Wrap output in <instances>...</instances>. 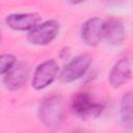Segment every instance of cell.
<instances>
[{
    "mask_svg": "<svg viewBox=\"0 0 133 133\" xmlns=\"http://www.w3.org/2000/svg\"><path fill=\"white\" fill-rule=\"evenodd\" d=\"M104 38L111 46H118L125 39V28L116 19H109L105 22Z\"/></svg>",
    "mask_w": 133,
    "mask_h": 133,
    "instance_id": "10",
    "label": "cell"
},
{
    "mask_svg": "<svg viewBox=\"0 0 133 133\" xmlns=\"http://www.w3.org/2000/svg\"><path fill=\"white\" fill-rule=\"evenodd\" d=\"M28 66L23 61H17L15 65L8 70L3 76V82L7 89L18 90L24 86L28 79Z\"/></svg>",
    "mask_w": 133,
    "mask_h": 133,
    "instance_id": "7",
    "label": "cell"
},
{
    "mask_svg": "<svg viewBox=\"0 0 133 133\" xmlns=\"http://www.w3.org/2000/svg\"><path fill=\"white\" fill-rule=\"evenodd\" d=\"M119 119L125 128H133V91H129L122 97L119 104Z\"/></svg>",
    "mask_w": 133,
    "mask_h": 133,
    "instance_id": "11",
    "label": "cell"
},
{
    "mask_svg": "<svg viewBox=\"0 0 133 133\" xmlns=\"http://www.w3.org/2000/svg\"><path fill=\"white\" fill-rule=\"evenodd\" d=\"M132 70L130 61L127 58H121L112 66L109 73V83L112 87L118 88L122 85L126 84L131 78Z\"/></svg>",
    "mask_w": 133,
    "mask_h": 133,
    "instance_id": "9",
    "label": "cell"
},
{
    "mask_svg": "<svg viewBox=\"0 0 133 133\" xmlns=\"http://www.w3.org/2000/svg\"><path fill=\"white\" fill-rule=\"evenodd\" d=\"M58 73V64L55 60H46L37 65L32 78V87L34 89H44L49 86Z\"/></svg>",
    "mask_w": 133,
    "mask_h": 133,
    "instance_id": "5",
    "label": "cell"
},
{
    "mask_svg": "<svg viewBox=\"0 0 133 133\" xmlns=\"http://www.w3.org/2000/svg\"><path fill=\"white\" fill-rule=\"evenodd\" d=\"M39 21H41V17L35 12L11 14L8 15L5 19L6 25L9 28L18 31H25V30L30 31L38 25Z\"/></svg>",
    "mask_w": 133,
    "mask_h": 133,
    "instance_id": "8",
    "label": "cell"
},
{
    "mask_svg": "<svg viewBox=\"0 0 133 133\" xmlns=\"http://www.w3.org/2000/svg\"><path fill=\"white\" fill-rule=\"evenodd\" d=\"M72 112L81 118L89 116H98L103 110V106L100 103H97L86 92L77 94L71 103Z\"/></svg>",
    "mask_w": 133,
    "mask_h": 133,
    "instance_id": "4",
    "label": "cell"
},
{
    "mask_svg": "<svg viewBox=\"0 0 133 133\" xmlns=\"http://www.w3.org/2000/svg\"><path fill=\"white\" fill-rule=\"evenodd\" d=\"M63 101L59 95L45 97L38 107V117L42 124L51 131L57 130L63 121Z\"/></svg>",
    "mask_w": 133,
    "mask_h": 133,
    "instance_id": "1",
    "label": "cell"
},
{
    "mask_svg": "<svg viewBox=\"0 0 133 133\" xmlns=\"http://www.w3.org/2000/svg\"><path fill=\"white\" fill-rule=\"evenodd\" d=\"M18 60L15 58V56H12L10 54L1 55V58H0V71H1V74L4 75L8 70H10L15 65V63Z\"/></svg>",
    "mask_w": 133,
    "mask_h": 133,
    "instance_id": "12",
    "label": "cell"
},
{
    "mask_svg": "<svg viewBox=\"0 0 133 133\" xmlns=\"http://www.w3.org/2000/svg\"><path fill=\"white\" fill-rule=\"evenodd\" d=\"M59 32V24L55 20H48L38 24L27 34V39L33 45L44 46L54 41Z\"/></svg>",
    "mask_w": 133,
    "mask_h": 133,
    "instance_id": "3",
    "label": "cell"
},
{
    "mask_svg": "<svg viewBox=\"0 0 133 133\" xmlns=\"http://www.w3.org/2000/svg\"><path fill=\"white\" fill-rule=\"evenodd\" d=\"M105 22L100 18H91L84 22L81 28V38L88 46H97L104 38Z\"/></svg>",
    "mask_w": 133,
    "mask_h": 133,
    "instance_id": "6",
    "label": "cell"
},
{
    "mask_svg": "<svg viewBox=\"0 0 133 133\" xmlns=\"http://www.w3.org/2000/svg\"><path fill=\"white\" fill-rule=\"evenodd\" d=\"M92 61V56L88 53H83L75 58H73L61 71L60 73V80L62 82L69 83L78 80L81 78L90 66Z\"/></svg>",
    "mask_w": 133,
    "mask_h": 133,
    "instance_id": "2",
    "label": "cell"
}]
</instances>
